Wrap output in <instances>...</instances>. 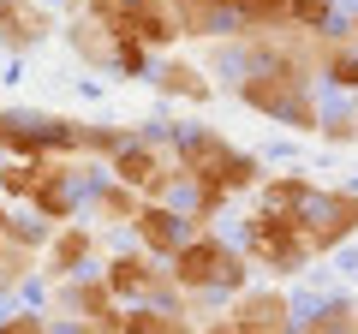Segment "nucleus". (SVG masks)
Instances as JSON below:
<instances>
[{
    "mask_svg": "<svg viewBox=\"0 0 358 334\" xmlns=\"http://www.w3.org/2000/svg\"><path fill=\"white\" fill-rule=\"evenodd\" d=\"M167 143H173V161L197 180L209 221H215L233 197H245V191L263 185V161H257L251 150H239L233 138L209 131V126H173V131H167Z\"/></svg>",
    "mask_w": 358,
    "mask_h": 334,
    "instance_id": "nucleus-1",
    "label": "nucleus"
},
{
    "mask_svg": "<svg viewBox=\"0 0 358 334\" xmlns=\"http://www.w3.org/2000/svg\"><path fill=\"white\" fill-rule=\"evenodd\" d=\"M167 275H173V286L185 298H239L251 286V257L239 251V239H227L215 227H197L167 257Z\"/></svg>",
    "mask_w": 358,
    "mask_h": 334,
    "instance_id": "nucleus-2",
    "label": "nucleus"
},
{
    "mask_svg": "<svg viewBox=\"0 0 358 334\" xmlns=\"http://www.w3.org/2000/svg\"><path fill=\"white\" fill-rule=\"evenodd\" d=\"M239 96L251 114H263V119H275V126H287V131H310L317 138V108H322V84L305 72V66H293V60H281V66H263V72H251L239 84Z\"/></svg>",
    "mask_w": 358,
    "mask_h": 334,
    "instance_id": "nucleus-3",
    "label": "nucleus"
},
{
    "mask_svg": "<svg viewBox=\"0 0 358 334\" xmlns=\"http://www.w3.org/2000/svg\"><path fill=\"white\" fill-rule=\"evenodd\" d=\"M0 155L6 161H42V155H84V119L48 114V108H0Z\"/></svg>",
    "mask_w": 358,
    "mask_h": 334,
    "instance_id": "nucleus-4",
    "label": "nucleus"
},
{
    "mask_svg": "<svg viewBox=\"0 0 358 334\" xmlns=\"http://www.w3.org/2000/svg\"><path fill=\"white\" fill-rule=\"evenodd\" d=\"M293 233L305 239L310 257H334L358 239V191L352 185H310L293 215Z\"/></svg>",
    "mask_w": 358,
    "mask_h": 334,
    "instance_id": "nucleus-5",
    "label": "nucleus"
},
{
    "mask_svg": "<svg viewBox=\"0 0 358 334\" xmlns=\"http://www.w3.org/2000/svg\"><path fill=\"white\" fill-rule=\"evenodd\" d=\"M239 251L251 257V269H268V275H281V281L310 263V251H305V239L293 233V221L263 215V209H245V221H239Z\"/></svg>",
    "mask_w": 358,
    "mask_h": 334,
    "instance_id": "nucleus-6",
    "label": "nucleus"
},
{
    "mask_svg": "<svg viewBox=\"0 0 358 334\" xmlns=\"http://www.w3.org/2000/svg\"><path fill=\"white\" fill-rule=\"evenodd\" d=\"M203 227V221L197 215H185V209H173V203H162V197H143L138 203V215H131V239L143 245V251H150V257H173L179 245L192 239V233Z\"/></svg>",
    "mask_w": 358,
    "mask_h": 334,
    "instance_id": "nucleus-7",
    "label": "nucleus"
},
{
    "mask_svg": "<svg viewBox=\"0 0 358 334\" xmlns=\"http://www.w3.org/2000/svg\"><path fill=\"white\" fill-rule=\"evenodd\" d=\"M227 317L239 322L245 334H293V328H299L293 298L275 293V286H245L239 298H227Z\"/></svg>",
    "mask_w": 358,
    "mask_h": 334,
    "instance_id": "nucleus-8",
    "label": "nucleus"
},
{
    "mask_svg": "<svg viewBox=\"0 0 358 334\" xmlns=\"http://www.w3.org/2000/svg\"><path fill=\"white\" fill-rule=\"evenodd\" d=\"M84 269H96V233L84 221H60L48 233V245H42V275L66 281V275H84Z\"/></svg>",
    "mask_w": 358,
    "mask_h": 334,
    "instance_id": "nucleus-9",
    "label": "nucleus"
},
{
    "mask_svg": "<svg viewBox=\"0 0 358 334\" xmlns=\"http://www.w3.org/2000/svg\"><path fill=\"white\" fill-rule=\"evenodd\" d=\"M150 84H155V96H162V102H192V108L215 96L209 66H197L192 54H162V60H155V72H150Z\"/></svg>",
    "mask_w": 358,
    "mask_h": 334,
    "instance_id": "nucleus-10",
    "label": "nucleus"
},
{
    "mask_svg": "<svg viewBox=\"0 0 358 334\" xmlns=\"http://www.w3.org/2000/svg\"><path fill=\"white\" fill-rule=\"evenodd\" d=\"M54 36V13L36 0H0V54H30Z\"/></svg>",
    "mask_w": 358,
    "mask_h": 334,
    "instance_id": "nucleus-11",
    "label": "nucleus"
},
{
    "mask_svg": "<svg viewBox=\"0 0 358 334\" xmlns=\"http://www.w3.org/2000/svg\"><path fill=\"white\" fill-rule=\"evenodd\" d=\"M66 42L78 48V60H90V66H108V72H114L120 36H114V30H108L96 13H72V24H66Z\"/></svg>",
    "mask_w": 358,
    "mask_h": 334,
    "instance_id": "nucleus-12",
    "label": "nucleus"
},
{
    "mask_svg": "<svg viewBox=\"0 0 358 334\" xmlns=\"http://www.w3.org/2000/svg\"><path fill=\"white\" fill-rule=\"evenodd\" d=\"M0 334H54V322L42 310H6L0 317Z\"/></svg>",
    "mask_w": 358,
    "mask_h": 334,
    "instance_id": "nucleus-13",
    "label": "nucleus"
},
{
    "mask_svg": "<svg viewBox=\"0 0 358 334\" xmlns=\"http://www.w3.org/2000/svg\"><path fill=\"white\" fill-rule=\"evenodd\" d=\"M6 215H13V209H6V197H0V233H6Z\"/></svg>",
    "mask_w": 358,
    "mask_h": 334,
    "instance_id": "nucleus-14",
    "label": "nucleus"
}]
</instances>
